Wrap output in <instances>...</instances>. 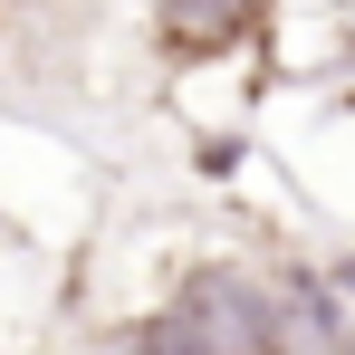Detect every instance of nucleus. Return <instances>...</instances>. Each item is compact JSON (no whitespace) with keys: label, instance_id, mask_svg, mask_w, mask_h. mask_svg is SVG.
<instances>
[{"label":"nucleus","instance_id":"f257e3e1","mask_svg":"<svg viewBox=\"0 0 355 355\" xmlns=\"http://www.w3.org/2000/svg\"><path fill=\"white\" fill-rule=\"evenodd\" d=\"M154 10V49L173 67H221L269 39V0H144Z\"/></svg>","mask_w":355,"mask_h":355}]
</instances>
